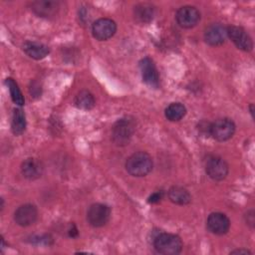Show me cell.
<instances>
[{"label": "cell", "instance_id": "obj_20", "mask_svg": "<svg viewBox=\"0 0 255 255\" xmlns=\"http://www.w3.org/2000/svg\"><path fill=\"white\" fill-rule=\"evenodd\" d=\"M74 105L80 110H91L95 107L96 101L93 94L87 90L80 91L74 100Z\"/></svg>", "mask_w": 255, "mask_h": 255}, {"label": "cell", "instance_id": "obj_26", "mask_svg": "<svg viewBox=\"0 0 255 255\" xmlns=\"http://www.w3.org/2000/svg\"><path fill=\"white\" fill-rule=\"evenodd\" d=\"M230 254H244V255H247V254H251V252L247 249H236V250L231 251Z\"/></svg>", "mask_w": 255, "mask_h": 255}, {"label": "cell", "instance_id": "obj_5", "mask_svg": "<svg viewBox=\"0 0 255 255\" xmlns=\"http://www.w3.org/2000/svg\"><path fill=\"white\" fill-rule=\"evenodd\" d=\"M206 174L215 181H220L226 178L229 172V166L227 162L220 156L211 155L205 162Z\"/></svg>", "mask_w": 255, "mask_h": 255}, {"label": "cell", "instance_id": "obj_18", "mask_svg": "<svg viewBox=\"0 0 255 255\" xmlns=\"http://www.w3.org/2000/svg\"><path fill=\"white\" fill-rule=\"evenodd\" d=\"M168 199L177 205H187L191 202V195L187 189L182 186L174 185L169 188L168 192Z\"/></svg>", "mask_w": 255, "mask_h": 255}, {"label": "cell", "instance_id": "obj_27", "mask_svg": "<svg viewBox=\"0 0 255 255\" xmlns=\"http://www.w3.org/2000/svg\"><path fill=\"white\" fill-rule=\"evenodd\" d=\"M249 110H250V113H251V115H252V118H254V105H253V104H251V105L249 106Z\"/></svg>", "mask_w": 255, "mask_h": 255}, {"label": "cell", "instance_id": "obj_23", "mask_svg": "<svg viewBox=\"0 0 255 255\" xmlns=\"http://www.w3.org/2000/svg\"><path fill=\"white\" fill-rule=\"evenodd\" d=\"M245 221H246V224L249 225L251 228L254 227L255 225V212L253 209L247 211V213L245 214Z\"/></svg>", "mask_w": 255, "mask_h": 255}, {"label": "cell", "instance_id": "obj_7", "mask_svg": "<svg viewBox=\"0 0 255 255\" xmlns=\"http://www.w3.org/2000/svg\"><path fill=\"white\" fill-rule=\"evenodd\" d=\"M200 18L201 16L198 9L189 5L180 7L175 14L177 24L184 29H190L196 26L200 21Z\"/></svg>", "mask_w": 255, "mask_h": 255}, {"label": "cell", "instance_id": "obj_8", "mask_svg": "<svg viewBox=\"0 0 255 255\" xmlns=\"http://www.w3.org/2000/svg\"><path fill=\"white\" fill-rule=\"evenodd\" d=\"M117 31V24L109 18H100L92 25V34L99 41H106L112 38Z\"/></svg>", "mask_w": 255, "mask_h": 255}, {"label": "cell", "instance_id": "obj_15", "mask_svg": "<svg viewBox=\"0 0 255 255\" xmlns=\"http://www.w3.org/2000/svg\"><path fill=\"white\" fill-rule=\"evenodd\" d=\"M21 172L23 176L29 180L38 179L43 173V165L36 158H27L21 164Z\"/></svg>", "mask_w": 255, "mask_h": 255}, {"label": "cell", "instance_id": "obj_9", "mask_svg": "<svg viewBox=\"0 0 255 255\" xmlns=\"http://www.w3.org/2000/svg\"><path fill=\"white\" fill-rule=\"evenodd\" d=\"M227 37H229L238 49L245 52L252 51L253 41L242 27L234 25L227 27Z\"/></svg>", "mask_w": 255, "mask_h": 255}, {"label": "cell", "instance_id": "obj_12", "mask_svg": "<svg viewBox=\"0 0 255 255\" xmlns=\"http://www.w3.org/2000/svg\"><path fill=\"white\" fill-rule=\"evenodd\" d=\"M38 218L37 207L33 204L27 203L19 206L14 212L15 222L22 227H27L36 222Z\"/></svg>", "mask_w": 255, "mask_h": 255}, {"label": "cell", "instance_id": "obj_1", "mask_svg": "<svg viewBox=\"0 0 255 255\" xmlns=\"http://www.w3.org/2000/svg\"><path fill=\"white\" fill-rule=\"evenodd\" d=\"M135 131V121L131 117H124L118 120L112 128V139L118 146L129 143Z\"/></svg>", "mask_w": 255, "mask_h": 255}, {"label": "cell", "instance_id": "obj_2", "mask_svg": "<svg viewBox=\"0 0 255 255\" xmlns=\"http://www.w3.org/2000/svg\"><path fill=\"white\" fill-rule=\"evenodd\" d=\"M153 166L151 156L145 151H137L128 157L126 161L127 171L136 177L145 176L148 174Z\"/></svg>", "mask_w": 255, "mask_h": 255}, {"label": "cell", "instance_id": "obj_16", "mask_svg": "<svg viewBox=\"0 0 255 255\" xmlns=\"http://www.w3.org/2000/svg\"><path fill=\"white\" fill-rule=\"evenodd\" d=\"M23 51L34 60H42L50 53V49L47 45L34 41L25 42L23 44Z\"/></svg>", "mask_w": 255, "mask_h": 255}, {"label": "cell", "instance_id": "obj_3", "mask_svg": "<svg viewBox=\"0 0 255 255\" xmlns=\"http://www.w3.org/2000/svg\"><path fill=\"white\" fill-rule=\"evenodd\" d=\"M153 247L159 254L176 255L182 250V241L175 234L163 232L153 238Z\"/></svg>", "mask_w": 255, "mask_h": 255}, {"label": "cell", "instance_id": "obj_14", "mask_svg": "<svg viewBox=\"0 0 255 255\" xmlns=\"http://www.w3.org/2000/svg\"><path fill=\"white\" fill-rule=\"evenodd\" d=\"M32 10L40 17L50 18L57 14L60 8L58 1H35L31 5Z\"/></svg>", "mask_w": 255, "mask_h": 255}, {"label": "cell", "instance_id": "obj_11", "mask_svg": "<svg viewBox=\"0 0 255 255\" xmlns=\"http://www.w3.org/2000/svg\"><path fill=\"white\" fill-rule=\"evenodd\" d=\"M206 227L212 234L223 235L229 231L230 220L224 213L212 212L207 217Z\"/></svg>", "mask_w": 255, "mask_h": 255}, {"label": "cell", "instance_id": "obj_10", "mask_svg": "<svg viewBox=\"0 0 255 255\" xmlns=\"http://www.w3.org/2000/svg\"><path fill=\"white\" fill-rule=\"evenodd\" d=\"M139 70L142 81L151 88L159 86V75L155 64L149 57H145L139 61Z\"/></svg>", "mask_w": 255, "mask_h": 255}, {"label": "cell", "instance_id": "obj_13", "mask_svg": "<svg viewBox=\"0 0 255 255\" xmlns=\"http://www.w3.org/2000/svg\"><path fill=\"white\" fill-rule=\"evenodd\" d=\"M227 38V27L220 23L210 24L204 32V40L210 46H220Z\"/></svg>", "mask_w": 255, "mask_h": 255}, {"label": "cell", "instance_id": "obj_19", "mask_svg": "<svg viewBox=\"0 0 255 255\" xmlns=\"http://www.w3.org/2000/svg\"><path fill=\"white\" fill-rule=\"evenodd\" d=\"M11 129L15 135L22 134L26 129V116L23 110L20 108H16L13 110Z\"/></svg>", "mask_w": 255, "mask_h": 255}, {"label": "cell", "instance_id": "obj_24", "mask_svg": "<svg viewBox=\"0 0 255 255\" xmlns=\"http://www.w3.org/2000/svg\"><path fill=\"white\" fill-rule=\"evenodd\" d=\"M162 196H163V192L162 191H156V192H153L147 199L148 203L150 204H155V203H158L161 199H162Z\"/></svg>", "mask_w": 255, "mask_h": 255}, {"label": "cell", "instance_id": "obj_21", "mask_svg": "<svg viewBox=\"0 0 255 255\" xmlns=\"http://www.w3.org/2000/svg\"><path fill=\"white\" fill-rule=\"evenodd\" d=\"M186 114V108L181 103H171L164 111L165 118L170 122L180 121Z\"/></svg>", "mask_w": 255, "mask_h": 255}, {"label": "cell", "instance_id": "obj_4", "mask_svg": "<svg viewBox=\"0 0 255 255\" xmlns=\"http://www.w3.org/2000/svg\"><path fill=\"white\" fill-rule=\"evenodd\" d=\"M235 128L236 127L232 120L222 118L210 124L209 134L218 141H225L233 136Z\"/></svg>", "mask_w": 255, "mask_h": 255}, {"label": "cell", "instance_id": "obj_22", "mask_svg": "<svg viewBox=\"0 0 255 255\" xmlns=\"http://www.w3.org/2000/svg\"><path fill=\"white\" fill-rule=\"evenodd\" d=\"M6 85L9 89L10 96H11L13 103L18 106H23L25 103V100H24V97H23L17 83L13 79L8 78V79H6Z\"/></svg>", "mask_w": 255, "mask_h": 255}, {"label": "cell", "instance_id": "obj_6", "mask_svg": "<svg viewBox=\"0 0 255 255\" xmlns=\"http://www.w3.org/2000/svg\"><path fill=\"white\" fill-rule=\"evenodd\" d=\"M111 218V208L103 203L92 204L87 211V220L93 227L106 225Z\"/></svg>", "mask_w": 255, "mask_h": 255}, {"label": "cell", "instance_id": "obj_25", "mask_svg": "<svg viewBox=\"0 0 255 255\" xmlns=\"http://www.w3.org/2000/svg\"><path fill=\"white\" fill-rule=\"evenodd\" d=\"M68 233H69V236H70V237H72V238H74V237H77V236H78V229L76 228V226H75L74 224L72 225V228H70V229H69Z\"/></svg>", "mask_w": 255, "mask_h": 255}, {"label": "cell", "instance_id": "obj_17", "mask_svg": "<svg viewBox=\"0 0 255 255\" xmlns=\"http://www.w3.org/2000/svg\"><path fill=\"white\" fill-rule=\"evenodd\" d=\"M155 14L154 6L148 3H140L133 9V16L136 22L140 24L149 23Z\"/></svg>", "mask_w": 255, "mask_h": 255}]
</instances>
